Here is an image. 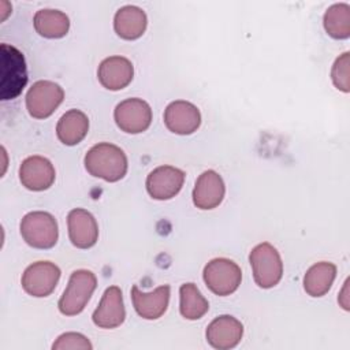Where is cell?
<instances>
[{
  "instance_id": "obj_14",
  "label": "cell",
  "mask_w": 350,
  "mask_h": 350,
  "mask_svg": "<svg viewBox=\"0 0 350 350\" xmlns=\"http://www.w3.org/2000/svg\"><path fill=\"white\" fill-rule=\"evenodd\" d=\"M126 317L122 290L118 286L105 288L101 301L93 312L92 320L100 328H116Z\"/></svg>"
},
{
  "instance_id": "obj_15",
  "label": "cell",
  "mask_w": 350,
  "mask_h": 350,
  "mask_svg": "<svg viewBox=\"0 0 350 350\" xmlns=\"http://www.w3.org/2000/svg\"><path fill=\"white\" fill-rule=\"evenodd\" d=\"M68 237L74 246L79 249L92 247L98 239V226L94 216L82 208L70 211L67 216Z\"/></svg>"
},
{
  "instance_id": "obj_5",
  "label": "cell",
  "mask_w": 350,
  "mask_h": 350,
  "mask_svg": "<svg viewBox=\"0 0 350 350\" xmlns=\"http://www.w3.org/2000/svg\"><path fill=\"white\" fill-rule=\"evenodd\" d=\"M253 278L258 287L271 288L276 286L283 275V262L279 252L268 242L254 246L249 254Z\"/></svg>"
},
{
  "instance_id": "obj_18",
  "label": "cell",
  "mask_w": 350,
  "mask_h": 350,
  "mask_svg": "<svg viewBox=\"0 0 350 350\" xmlns=\"http://www.w3.org/2000/svg\"><path fill=\"white\" fill-rule=\"evenodd\" d=\"M131 299L135 312L146 320L161 317L170 302V286L164 284L152 293H142L137 286L131 287Z\"/></svg>"
},
{
  "instance_id": "obj_17",
  "label": "cell",
  "mask_w": 350,
  "mask_h": 350,
  "mask_svg": "<svg viewBox=\"0 0 350 350\" xmlns=\"http://www.w3.org/2000/svg\"><path fill=\"white\" fill-rule=\"evenodd\" d=\"M134 77L131 62L123 56H109L104 59L97 70L100 83L108 90H120L126 88Z\"/></svg>"
},
{
  "instance_id": "obj_22",
  "label": "cell",
  "mask_w": 350,
  "mask_h": 350,
  "mask_svg": "<svg viewBox=\"0 0 350 350\" xmlns=\"http://www.w3.org/2000/svg\"><path fill=\"white\" fill-rule=\"evenodd\" d=\"M36 31L46 38L64 37L70 29L68 16L59 10H40L36 12L34 19Z\"/></svg>"
},
{
  "instance_id": "obj_26",
  "label": "cell",
  "mask_w": 350,
  "mask_h": 350,
  "mask_svg": "<svg viewBox=\"0 0 350 350\" xmlns=\"http://www.w3.org/2000/svg\"><path fill=\"white\" fill-rule=\"evenodd\" d=\"M53 350H92L89 339L78 332H66L52 345Z\"/></svg>"
},
{
  "instance_id": "obj_20",
  "label": "cell",
  "mask_w": 350,
  "mask_h": 350,
  "mask_svg": "<svg viewBox=\"0 0 350 350\" xmlns=\"http://www.w3.org/2000/svg\"><path fill=\"white\" fill-rule=\"evenodd\" d=\"M89 119L79 109L67 111L56 124V134L60 142L67 146L79 144L88 134Z\"/></svg>"
},
{
  "instance_id": "obj_9",
  "label": "cell",
  "mask_w": 350,
  "mask_h": 350,
  "mask_svg": "<svg viewBox=\"0 0 350 350\" xmlns=\"http://www.w3.org/2000/svg\"><path fill=\"white\" fill-rule=\"evenodd\" d=\"M60 279V269L51 261H37L22 275L23 290L33 297H48Z\"/></svg>"
},
{
  "instance_id": "obj_12",
  "label": "cell",
  "mask_w": 350,
  "mask_h": 350,
  "mask_svg": "<svg viewBox=\"0 0 350 350\" xmlns=\"http://www.w3.org/2000/svg\"><path fill=\"white\" fill-rule=\"evenodd\" d=\"M55 168L52 163L42 156H30L19 167L21 183L33 191L49 189L55 182Z\"/></svg>"
},
{
  "instance_id": "obj_21",
  "label": "cell",
  "mask_w": 350,
  "mask_h": 350,
  "mask_svg": "<svg viewBox=\"0 0 350 350\" xmlns=\"http://www.w3.org/2000/svg\"><path fill=\"white\" fill-rule=\"evenodd\" d=\"M336 276V267L328 261L312 265L304 276V288L310 297H323L331 288Z\"/></svg>"
},
{
  "instance_id": "obj_8",
  "label": "cell",
  "mask_w": 350,
  "mask_h": 350,
  "mask_svg": "<svg viewBox=\"0 0 350 350\" xmlns=\"http://www.w3.org/2000/svg\"><path fill=\"white\" fill-rule=\"evenodd\" d=\"M113 118L122 131L138 134L150 126L152 109L149 104L141 98H126L116 105Z\"/></svg>"
},
{
  "instance_id": "obj_7",
  "label": "cell",
  "mask_w": 350,
  "mask_h": 350,
  "mask_svg": "<svg viewBox=\"0 0 350 350\" xmlns=\"http://www.w3.org/2000/svg\"><path fill=\"white\" fill-rule=\"evenodd\" d=\"M63 98L64 92L59 83L52 81H37L26 94V108L30 116L45 119L55 112Z\"/></svg>"
},
{
  "instance_id": "obj_2",
  "label": "cell",
  "mask_w": 350,
  "mask_h": 350,
  "mask_svg": "<svg viewBox=\"0 0 350 350\" xmlns=\"http://www.w3.org/2000/svg\"><path fill=\"white\" fill-rule=\"evenodd\" d=\"M27 83L26 62L21 51L8 44L0 46V97L12 100Z\"/></svg>"
},
{
  "instance_id": "obj_11",
  "label": "cell",
  "mask_w": 350,
  "mask_h": 350,
  "mask_svg": "<svg viewBox=\"0 0 350 350\" xmlns=\"http://www.w3.org/2000/svg\"><path fill=\"white\" fill-rule=\"evenodd\" d=\"M164 123L167 129L179 135L193 134L201 124L198 108L185 100H176L167 105L164 111Z\"/></svg>"
},
{
  "instance_id": "obj_10",
  "label": "cell",
  "mask_w": 350,
  "mask_h": 350,
  "mask_svg": "<svg viewBox=\"0 0 350 350\" xmlns=\"http://www.w3.org/2000/svg\"><path fill=\"white\" fill-rule=\"evenodd\" d=\"M185 182V172L172 165H160L146 178V190L154 200H170L175 197Z\"/></svg>"
},
{
  "instance_id": "obj_23",
  "label": "cell",
  "mask_w": 350,
  "mask_h": 350,
  "mask_svg": "<svg viewBox=\"0 0 350 350\" xmlns=\"http://www.w3.org/2000/svg\"><path fill=\"white\" fill-rule=\"evenodd\" d=\"M180 314L187 320L201 319L209 309V304L194 283H185L179 288Z\"/></svg>"
},
{
  "instance_id": "obj_16",
  "label": "cell",
  "mask_w": 350,
  "mask_h": 350,
  "mask_svg": "<svg viewBox=\"0 0 350 350\" xmlns=\"http://www.w3.org/2000/svg\"><path fill=\"white\" fill-rule=\"evenodd\" d=\"M226 186L221 176L213 171H204L196 180L193 189V202L200 209H213L224 198Z\"/></svg>"
},
{
  "instance_id": "obj_25",
  "label": "cell",
  "mask_w": 350,
  "mask_h": 350,
  "mask_svg": "<svg viewBox=\"0 0 350 350\" xmlns=\"http://www.w3.org/2000/svg\"><path fill=\"white\" fill-rule=\"evenodd\" d=\"M349 63H350V53L345 52L340 55L331 70V78L336 89L347 93L350 90V77H349Z\"/></svg>"
},
{
  "instance_id": "obj_3",
  "label": "cell",
  "mask_w": 350,
  "mask_h": 350,
  "mask_svg": "<svg viewBox=\"0 0 350 350\" xmlns=\"http://www.w3.org/2000/svg\"><path fill=\"white\" fill-rule=\"evenodd\" d=\"M97 279L92 271L77 269L71 273L68 284L59 299V310L66 316L81 313L96 290Z\"/></svg>"
},
{
  "instance_id": "obj_6",
  "label": "cell",
  "mask_w": 350,
  "mask_h": 350,
  "mask_svg": "<svg viewBox=\"0 0 350 350\" xmlns=\"http://www.w3.org/2000/svg\"><path fill=\"white\" fill-rule=\"evenodd\" d=\"M204 282L216 295H230L241 284L242 271L232 260L220 257L211 260L204 268Z\"/></svg>"
},
{
  "instance_id": "obj_1",
  "label": "cell",
  "mask_w": 350,
  "mask_h": 350,
  "mask_svg": "<svg viewBox=\"0 0 350 350\" xmlns=\"http://www.w3.org/2000/svg\"><path fill=\"white\" fill-rule=\"evenodd\" d=\"M127 157L124 152L109 142H101L92 146L85 154L86 171L107 182H118L127 172Z\"/></svg>"
},
{
  "instance_id": "obj_4",
  "label": "cell",
  "mask_w": 350,
  "mask_h": 350,
  "mask_svg": "<svg viewBox=\"0 0 350 350\" xmlns=\"http://www.w3.org/2000/svg\"><path fill=\"white\" fill-rule=\"evenodd\" d=\"M19 230L25 242L36 249L53 247L59 237L56 219L51 213L42 211H34L25 215Z\"/></svg>"
},
{
  "instance_id": "obj_24",
  "label": "cell",
  "mask_w": 350,
  "mask_h": 350,
  "mask_svg": "<svg viewBox=\"0 0 350 350\" xmlns=\"http://www.w3.org/2000/svg\"><path fill=\"white\" fill-rule=\"evenodd\" d=\"M324 29L336 40H343L350 36V5L338 3L331 5L324 14Z\"/></svg>"
},
{
  "instance_id": "obj_13",
  "label": "cell",
  "mask_w": 350,
  "mask_h": 350,
  "mask_svg": "<svg viewBox=\"0 0 350 350\" xmlns=\"http://www.w3.org/2000/svg\"><path fill=\"white\" fill-rule=\"evenodd\" d=\"M206 340L217 350H228L235 347L243 335V325L239 320L230 314H221L213 319L206 327Z\"/></svg>"
},
{
  "instance_id": "obj_19",
  "label": "cell",
  "mask_w": 350,
  "mask_h": 350,
  "mask_svg": "<svg viewBox=\"0 0 350 350\" xmlns=\"http://www.w3.org/2000/svg\"><path fill=\"white\" fill-rule=\"evenodd\" d=\"M148 25V18L144 10L135 5H124L119 8L113 18V29L123 40L139 38Z\"/></svg>"
}]
</instances>
